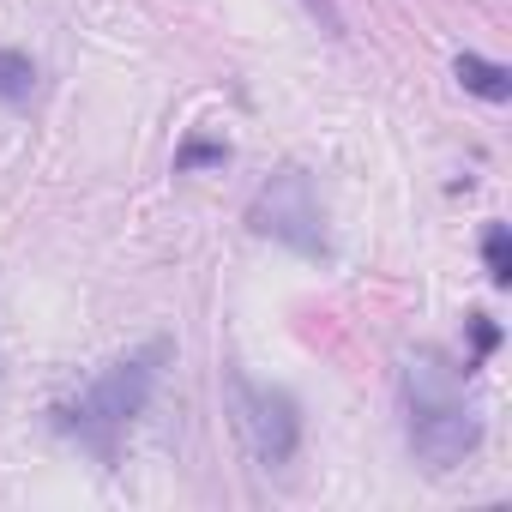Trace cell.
Listing matches in <instances>:
<instances>
[{
  "mask_svg": "<svg viewBox=\"0 0 512 512\" xmlns=\"http://www.w3.org/2000/svg\"><path fill=\"white\" fill-rule=\"evenodd\" d=\"M163 362H169V338H151L145 350H133V356H121V362H109V368L85 386V398L67 410V422H61V428L109 464V458H115V446H121V434L133 428V416L151 404V386H157Z\"/></svg>",
  "mask_w": 512,
  "mask_h": 512,
  "instance_id": "cell-2",
  "label": "cell"
},
{
  "mask_svg": "<svg viewBox=\"0 0 512 512\" xmlns=\"http://www.w3.org/2000/svg\"><path fill=\"white\" fill-rule=\"evenodd\" d=\"M37 97V61L19 49H0V109H19Z\"/></svg>",
  "mask_w": 512,
  "mask_h": 512,
  "instance_id": "cell-6",
  "label": "cell"
},
{
  "mask_svg": "<svg viewBox=\"0 0 512 512\" xmlns=\"http://www.w3.org/2000/svg\"><path fill=\"white\" fill-rule=\"evenodd\" d=\"M404 410H410V452L434 476L458 470L482 446V416L464 404L458 374L434 350H416L404 362Z\"/></svg>",
  "mask_w": 512,
  "mask_h": 512,
  "instance_id": "cell-1",
  "label": "cell"
},
{
  "mask_svg": "<svg viewBox=\"0 0 512 512\" xmlns=\"http://www.w3.org/2000/svg\"><path fill=\"white\" fill-rule=\"evenodd\" d=\"M470 338H476V350H494L500 344V332L488 326V314H470Z\"/></svg>",
  "mask_w": 512,
  "mask_h": 512,
  "instance_id": "cell-10",
  "label": "cell"
},
{
  "mask_svg": "<svg viewBox=\"0 0 512 512\" xmlns=\"http://www.w3.org/2000/svg\"><path fill=\"white\" fill-rule=\"evenodd\" d=\"M247 223L260 229V235H272V241H284V247H296V253H308V260H326V253H332L326 217H320V199H314V181L302 169H278L260 187V199H253Z\"/></svg>",
  "mask_w": 512,
  "mask_h": 512,
  "instance_id": "cell-3",
  "label": "cell"
},
{
  "mask_svg": "<svg viewBox=\"0 0 512 512\" xmlns=\"http://www.w3.org/2000/svg\"><path fill=\"white\" fill-rule=\"evenodd\" d=\"M175 163H181V169H193V163H229V145H187Z\"/></svg>",
  "mask_w": 512,
  "mask_h": 512,
  "instance_id": "cell-9",
  "label": "cell"
},
{
  "mask_svg": "<svg viewBox=\"0 0 512 512\" xmlns=\"http://www.w3.org/2000/svg\"><path fill=\"white\" fill-rule=\"evenodd\" d=\"M229 392H235V428L247 440V452L260 458L266 470H284L302 446V410L290 392L278 386H253L247 374H229Z\"/></svg>",
  "mask_w": 512,
  "mask_h": 512,
  "instance_id": "cell-4",
  "label": "cell"
},
{
  "mask_svg": "<svg viewBox=\"0 0 512 512\" xmlns=\"http://www.w3.org/2000/svg\"><path fill=\"white\" fill-rule=\"evenodd\" d=\"M452 73H458V85H464V91H476L482 103H506V97H512V73H506L500 61L458 55V61H452Z\"/></svg>",
  "mask_w": 512,
  "mask_h": 512,
  "instance_id": "cell-5",
  "label": "cell"
},
{
  "mask_svg": "<svg viewBox=\"0 0 512 512\" xmlns=\"http://www.w3.org/2000/svg\"><path fill=\"white\" fill-rule=\"evenodd\" d=\"M302 7L320 19V31H326V37H344V13L332 7V0H302Z\"/></svg>",
  "mask_w": 512,
  "mask_h": 512,
  "instance_id": "cell-8",
  "label": "cell"
},
{
  "mask_svg": "<svg viewBox=\"0 0 512 512\" xmlns=\"http://www.w3.org/2000/svg\"><path fill=\"white\" fill-rule=\"evenodd\" d=\"M482 260H488V284H512V247H506L500 223H488V235H482Z\"/></svg>",
  "mask_w": 512,
  "mask_h": 512,
  "instance_id": "cell-7",
  "label": "cell"
}]
</instances>
